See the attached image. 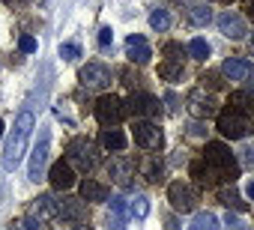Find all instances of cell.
I'll use <instances>...</instances> for the list:
<instances>
[{
    "label": "cell",
    "instance_id": "cell-1",
    "mask_svg": "<svg viewBox=\"0 0 254 230\" xmlns=\"http://www.w3.org/2000/svg\"><path fill=\"white\" fill-rule=\"evenodd\" d=\"M33 129H36L33 114H30V111H21L18 120H15V129H12V135H9V141H6V147H3V171H15V168L21 165Z\"/></svg>",
    "mask_w": 254,
    "mask_h": 230
},
{
    "label": "cell",
    "instance_id": "cell-2",
    "mask_svg": "<svg viewBox=\"0 0 254 230\" xmlns=\"http://www.w3.org/2000/svg\"><path fill=\"white\" fill-rule=\"evenodd\" d=\"M203 162L212 168V173H215V179L221 182H233L236 176H239V165H236V159H233V153L224 147V144H218V141H209L206 147H203Z\"/></svg>",
    "mask_w": 254,
    "mask_h": 230
},
{
    "label": "cell",
    "instance_id": "cell-3",
    "mask_svg": "<svg viewBox=\"0 0 254 230\" xmlns=\"http://www.w3.org/2000/svg\"><path fill=\"white\" fill-rule=\"evenodd\" d=\"M66 162L72 168H78V171H93L99 165V147L93 141H87V138H75L66 147Z\"/></svg>",
    "mask_w": 254,
    "mask_h": 230
},
{
    "label": "cell",
    "instance_id": "cell-4",
    "mask_svg": "<svg viewBox=\"0 0 254 230\" xmlns=\"http://www.w3.org/2000/svg\"><path fill=\"white\" fill-rule=\"evenodd\" d=\"M248 117L242 111H236V108H230V111H221L218 114V132L224 135V138H230V141H239V138H245L248 135Z\"/></svg>",
    "mask_w": 254,
    "mask_h": 230
},
{
    "label": "cell",
    "instance_id": "cell-5",
    "mask_svg": "<svg viewBox=\"0 0 254 230\" xmlns=\"http://www.w3.org/2000/svg\"><path fill=\"white\" fill-rule=\"evenodd\" d=\"M123 117H126V105H123L117 96H102V99L96 102V120H99L105 129H114Z\"/></svg>",
    "mask_w": 254,
    "mask_h": 230
},
{
    "label": "cell",
    "instance_id": "cell-6",
    "mask_svg": "<svg viewBox=\"0 0 254 230\" xmlns=\"http://www.w3.org/2000/svg\"><path fill=\"white\" fill-rule=\"evenodd\" d=\"M135 144L147 153H156V150H162L165 135L153 120H141V123H135Z\"/></svg>",
    "mask_w": 254,
    "mask_h": 230
},
{
    "label": "cell",
    "instance_id": "cell-7",
    "mask_svg": "<svg viewBox=\"0 0 254 230\" xmlns=\"http://www.w3.org/2000/svg\"><path fill=\"white\" fill-rule=\"evenodd\" d=\"M78 78H81V87H87V90H108L114 72H111L105 63H87Z\"/></svg>",
    "mask_w": 254,
    "mask_h": 230
},
{
    "label": "cell",
    "instance_id": "cell-8",
    "mask_svg": "<svg viewBox=\"0 0 254 230\" xmlns=\"http://www.w3.org/2000/svg\"><path fill=\"white\" fill-rule=\"evenodd\" d=\"M168 200H171V206L177 212H191L194 203H197V194H194V188L189 182H171L168 185Z\"/></svg>",
    "mask_w": 254,
    "mask_h": 230
},
{
    "label": "cell",
    "instance_id": "cell-9",
    "mask_svg": "<svg viewBox=\"0 0 254 230\" xmlns=\"http://www.w3.org/2000/svg\"><path fill=\"white\" fill-rule=\"evenodd\" d=\"M126 111L135 114V117H159V114H162V105H159V99L150 96V93H132L129 102H126Z\"/></svg>",
    "mask_w": 254,
    "mask_h": 230
},
{
    "label": "cell",
    "instance_id": "cell-10",
    "mask_svg": "<svg viewBox=\"0 0 254 230\" xmlns=\"http://www.w3.org/2000/svg\"><path fill=\"white\" fill-rule=\"evenodd\" d=\"M48 132H42L39 135V144L33 147V156H30V165H27V173H30V179L33 182H39L42 179V173H45V162H48Z\"/></svg>",
    "mask_w": 254,
    "mask_h": 230
},
{
    "label": "cell",
    "instance_id": "cell-11",
    "mask_svg": "<svg viewBox=\"0 0 254 230\" xmlns=\"http://www.w3.org/2000/svg\"><path fill=\"white\" fill-rule=\"evenodd\" d=\"M57 215L60 218H66V221H84L87 218V203H84V197H60L57 200Z\"/></svg>",
    "mask_w": 254,
    "mask_h": 230
},
{
    "label": "cell",
    "instance_id": "cell-12",
    "mask_svg": "<svg viewBox=\"0 0 254 230\" xmlns=\"http://www.w3.org/2000/svg\"><path fill=\"white\" fill-rule=\"evenodd\" d=\"M108 171H111V179H114L117 185L129 188V185H132V173H135V162H132V159H123V156H117V159H111Z\"/></svg>",
    "mask_w": 254,
    "mask_h": 230
},
{
    "label": "cell",
    "instance_id": "cell-13",
    "mask_svg": "<svg viewBox=\"0 0 254 230\" xmlns=\"http://www.w3.org/2000/svg\"><path fill=\"white\" fill-rule=\"evenodd\" d=\"M218 30H221L227 39H242V36L248 33V27H245L242 15H236V12H230V9L218 15Z\"/></svg>",
    "mask_w": 254,
    "mask_h": 230
},
{
    "label": "cell",
    "instance_id": "cell-14",
    "mask_svg": "<svg viewBox=\"0 0 254 230\" xmlns=\"http://www.w3.org/2000/svg\"><path fill=\"white\" fill-rule=\"evenodd\" d=\"M48 179H51V185H54L57 191H69V188L75 185V171H72L69 162H54Z\"/></svg>",
    "mask_w": 254,
    "mask_h": 230
},
{
    "label": "cell",
    "instance_id": "cell-15",
    "mask_svg": "<svg viewBox=\"0 0 254 230\" xmlns=\"http://www.w3.org/2000/svg\"><path fill=\"white\" fill-rule=\"evenodd\" d=\"M221 72H224V78H227V81H248V78H251V72H254V66H251V60L227 57V60H224V66H221Z\"/></svg>",
    "mask_w": 254,
    "mask_h": 230
},
{
    "label": "cell",
    "instance_id": "cell-16",
    "mask_svg": "<svg viewBox=\"0 0 254 230\" xmlns=\"http://www.w3.org/2000/svg\"><path fill=\"white\" fill-rule=\"evenodd\" d=\"M126 54H129V60H135V63H150L153 48H150V42H147L144 36L132 33L129 39H126Z\"/></svg>",
    "mask_w": 254,
    "mask_h": 230
},
{
    "label": "cell",
    "instance_id": "cell-17",
    "mask_svg": "<svg viewBox=\"0 0 254 230\" xmlns=\"http://www.w3.org/2000/svg\"><path fill=\"white\" fill-rule=\"evenodd\" d=\"M189 111L194 117H212L215 114V102L209 96H203V90H191L189 93Z\"/></svg>",
    "mask_w": 254,
    "mask_h": 230
},
{
    "label": "cell",
    "instance_id": "cell-18",
    "mask_svg": "<svg viewBox=\"0 0 254 230\" xmlns=\"http://www.w3.org/2000/svg\"><path fill=\"white\" fill-rule=\"evenodd\" d=\"M30 215L39 218V221H51L57 215V200L51 194H39L33 203H30Z\"/></svg>",
    "mask_w": 254,
    "mask_h": 230
},
{
    "label": "cell",
    "instance_id": "cell-19",
    "mask_svg": "<svg viewBox=\"0 0 254 230\" xmlns=\"http://www.w3.org/2000/svg\"><path fill=\"white\" fill-rule=\"evenodd\" d=\"M81 197L90 200V203H105V200L111 197V191H108L102 182H96V179H84V182H81Z\"/></svg>",
    "mask_w": 254,
    "mask_h": 230
},
{
    "label": "cell",
    "instance_id": "cell-20",
    "mask_svg": "<svg viewBox=\"0 0 254 230\" xmlns=\"http://www.w3.org/2000/svg\"><path fill=\"white\" fill-rule=\"evenodd\" d=\"M138 171H141V176H144L147 182H162V162H159L156 156L141 159V162H138Z\"/></svg>",
    "mask_w": 254,
    "mask_h": 230
},
{
    "label": "cell",
    "instance_id": "cell-21",
    "mask_svg": "<svg viewBox=\"0 0 254 230\" xmlns=\"http://www.w3.org/2000/svg\"><path fill=\"white\" fill-rule=\"evenodd\" d=\"M186 15H189V21L197 24V27H206V24L212 21V12H209L206 3H186Z\"/></svg>",
    "mask_w": 254,
    "mask_h": 230
},
{
    "label": "cell",
    "instance_id": "cell-22",
    "mask_svg": "<svg viewBox=\"0 0 254 230\" xmlns=\"http://www.w3.org/2000/svg\"><path fill=\"white\" fill-rule=\"evenodd\" d=\"M99 141H102V147H105V150H114V153H123V150H126V144H129L120 129H105Z\"/></svg>",
    "mask_w": 254,
    "mask_h": 230
},
{
    "label": "cell",
    "instance_id": "cell-23",
    "mask_svg": "<svg viewBox=\"0 0 254 230\" xmlns=\"http://www.w3.org/2000/svg\"><path fill=\"white\" fill-rule=\"evenodd\" d=\"M191 176H194L200 185H215V182H218V179H215V173H212V168H209L203 159L191 162Z\"/></svg>",
    "mask_w": 254,
    "mask_h": 230
},
{
    "label": "cell",
    "instance_id": "cell-24",
    "mask_svg": "<svg viewBox=\"0 0 254 230\" xmlns=\"http://www.w3.org/2000/svg\"><path fill=\"white\" fill-rule=\"evenodd\" d=\"M159 75H162L165 81L177 84V81H183L186 69H183V63H180V60H168V63H162V66H159Z\"/></svg>",
    "mask_w": 254,
    "mask_h": 230
},
{
    "label": "cell",
    "instance_id": "cell-25",
    "mask_svg": "<svg viewBox=\"0 0 254 230\" xmlns=\"http://www.w3.org/2000/svg\"><path fill=\"white\" fill-rule=\"evenodd\" d=\"M191 230H221V224L212 212H197L191 218Z\"/></svg>",
    "mask_w": 254,
    "mask_h": 230
},
{
    "label": "cell",
    "instance_id": "cell-26",
    "mask_svg": "<svg viewBox=\"0 0 254 230\" xmlns=\"http://www.w3.org/2000/svg\"><path fill=\"white\" fill-rule=\"evenodd\" d=\"M129 215H132V218H147V215H150V200H147L144 194H135V197L129 200Z\"/></svg>",
    "mask_w": 254,
    "mask_h": 230
},
{
    "label": "cell",
    "instance_id": "cell-27",
    "mask_svg": "<svg viewBox=\"0 0 254 230\" xmlns=\"http://www.w3.org/2000/svg\"><path fill=\"white\" fill-rule=\"evenodd\" d=\"M218 200H221V203H224L227 209H236V212H245V200H242V197H239V194H236L233 188H224V191L218 194Z\"/></svg>",
    "mask_w": 254,
    "mask_h": 230
},
{
    "label": "cell",
    "instance_id": "cell-28",
    "mask_svg": "<svg viewBox=\"0 0 254 230\" xmlns=\"http://www.w3.org/2000/svg\"><path fill=\"white\" fill-rule=\"evenodd\" d=\"M150 27L159 30V33H165V30L171 27V15H168V9H153V12H150Z\"/></svg>",
    "mask_w": 254,
    "mask_h": 230
},
{
    "label": "cell",
    "instance_id": "cell-29",
    "mask_svg": "<svg viewBox=\"0 0 254 230\" xmlns=\"http://www.w3.org/2000/svg\"><path fill=\"white\" fill-rule=\"evenodd\" d=\"M209 51H212V48H209L206 39H191V42H189V54H191L194 60H206Z\"/></svg>",
    "mask_w": 254,
    "mask_h": 230
},
{
    "label": "cell",
    "instance_id": "cell-30",
    "mask_svg": "<svg viewBox=\"0 0 254 230\" xmlns=\"http://www.w3.org/2000/svg\"><path fill=\"white\" fill-rule=\"evenodd\" d=\"M60 57L72 63V60H78V57H81V48H78L75 42H66V45H60Z\"/></svg>",
    "mask_w": 254,
    "mask_h": 230
},
{
    "label": "cell",
    "instance_id": "cell-31",
    "mask_svg": "<svg viewBox=\"0 0 254 230\" xmlns=\"http://www.w3.org/2000/svg\"><path fill=\"white\" fill-rule=\"evenodd\" d=\"M224 224H227V230H251V227H248L239 215H230V212L224 215Z\"/></svg>",
    "mask_w": 254,
    "mask_h": 230
},
{
    "label": "cell",
    "instance_id": "cell-32",
    "mask_svg": "<svg viewBox=\"0 0 254 230\" xmlns=\"http://www.w3.org/2000/svg\"><path fill=\"white\" fill-rule=\"evenodd\" d=\"M9 230H39V224H36V218H21V221H12Z\"/></svg>",
    "mask_w": 254,
    "mask_h": 230
},
{
    "label": "cell",
    "instance_id": "cell-33",
    "mask_svg": "<svg viewBox=\"0 0 254 230\" xmlns=\"http://www.w3.org/2000/svg\"><path fill=\"white\" fill-rule=\"evenodd\" d=\"M126 212H129L126 200H123V197H111V215H123V218H126Z\"/></svg>",
    "mask_w": 254,
    "mask_h": 230
},
{
    "label": "cell",
    "instance_id": "cell-34",
    "mask_svg": "<svg viewBox=\"0 0 254 230\" xmlns=\"http://www.w3.org/2000/svg\"><path fill=\"white\" fill-rule=\"evenodd\" d=\"M18 48H21V54H33L36 51V39L33 36H21L18 39Z\"/></svg>",
    "mask_w": 254,
    "mask_h": 230
},
{
    "label": "cell",
    "instance_id": "cell-35",
    "mask_svg": "<svg viewBox=\"0 0 254 230\" xmlns=\"http://www.w3.org/2000/svg\"><path fill=\"white\" fill-rule=\"evenodd\" d=\"M111 42H114V30H111V27H102V30H99V45L108 48Z\"/></svg>",
    "mask_w": 254,
    "mask_h": 230
},
{
    "label": "cell",
    "instance_id": "cell-36",
    "mask_svg": "<svg viewBox=\"0 0 254 230\" xmlns=\"http://www.w3.org/2000/svg\"><path fill=\"white\" fill-rule=\"evenodd\" d=\"M108 227L111 230H126V218L123 215H108Z\"/></svg>",
    "mask_w": 254,
    "mask_h": 230
},
{
    "label": "cell",
    "instance_id": "cell-37",
    "mask_svg": "<svg viewBox=\"0 0 254 230\" xmlns=\"http://www.w3.org/2000/svg\"><path fill=\"white\" fill-rule=\"evenodd\" d=\"M165 102H168V111H171V114H177V111H180V99H177L174 93H165Z\"/></svg>",
    "mask_w": 254,
    "mask_h": 230
},
{
    "label": "cell",
    "instance_id": "cell-38",
    "mask_svg": "<svg viewBox=\"0 0 254 230\" xmlns=\"http://www.w3.org/2000/svg\"><path fill=\"white\" fill-rule=\"evenodd\" d=\"M189 135H191V138H203L206 132H203V126H200V123H191V126H189Z\"/></svg>",
    "mask_w": 254,
    "mask_h": 230
},
{
    "label": "cell",
    "instance_id": "cell-39",
    "mask_svg": "<svg viewBox=\"0 0 254 230\" xmlns=\"http://www.w3.org/2000/svg\"><path fill=\"white\" fill-rule=\"evenodd\" d=\"M200 81H203V84H209V87H221V81H218V75H203Z\"/></svg>",
    "mask_w": 254,
    "mask_h": 230
},
{
    "label": "cell",
    "instance_id": "cell-40",
    "mask_svg": "<svg viewBox=\"0 0 254 230\" xmlns=\"http://www.w3.org/2000/svg\"><path fill=\"white\" fill-rule=\"evenodd\" d=\"M245 194H248V197H251V200H254V179H251V182H248V185H245Z\"/></svg>",
    "mask_w": 254,
    "mask_h": 230
},
{
    "label": "cell",
    "instance_id": "cell-41",
    "mask_svg": "<svg viewBox=\"0 0 254 230\" xmlns=\"http://www.w3.org/2000/svg\"><path fill=\"white\" fill-rule=\"evenodd\" d=\"M245 159H248V165H254V150H248V156H245Z\"/></svg>",
    "mask_w": 254,
    "mask_h": 230
},
{
    "label": "cell",
    "instance_id": "cell-42",
    "mask_svg": "<svg viewBox=\"0 0 254 230\" xmlns=\"http://www.w3.org/2000/svg\"><path fill=\"white\" fill-rule=\"evenodd\" d=\"M75 230H93V227H87V224H78V227H75Z\"/></svg>",
    "mask_w": 254,
    "mask_h": 230
},
{
    "label": "cell",
    "instance_id": "cell-43",
    "mask_svg": "<svg viewBox=\"0 0 254 230\" xmlns=\"http://www.w3.org/2000/svg\"><path fill=\"white\" fill-rule=\"evenodd\" d=\"M0 135H3V120H0Z\"/></svg>",
    "mask_w": 254,
    "mask_h": 230
},
{
    "label": "cell",
    "instance_id": "cell-44",
    "mask_svg": "<svg viewBox=\"0 0 254 230\" xmlns=\"http://www.w3.org/2000/svg\"><path fill=\"white\" fill-rule=\"evenodd\" d=\"M251 15H254V6H251Z\"/></svg>",
    "mask_w": 254,
    "mask_h": 230
}]
</instances>
